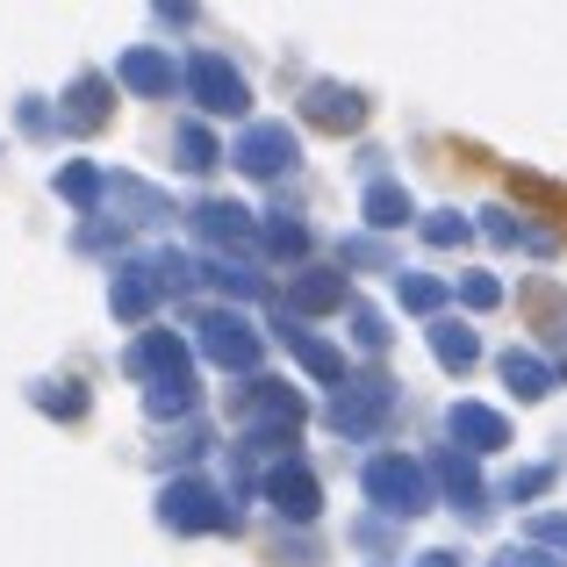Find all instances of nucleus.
<instances>
[{"label":"nucleus","mask_w":567,"mask_h":567,"mask_svg":"<svg viewBox=\"0 0 567 567\" xmlns=\"http://www.w3.org/2000/svg\"><path fill=\"white\" fill-rule=\"evenodd\" d=\"M266 251H274V259H302L309 230H302V223H288V216H274V223H266Z\"/></svg>","instance_id":"nucleus-27"},{"label":"nucleus","mask_w":567,"mask_h":567,"mask_svg":"<svg viewBox=\"0 0 567 567\" xmlns=\"http://www.w3.org/2000/svg\"><path fill=\"white\" fill-rule=\"evenodd\" d=\"M416 567H467V560H460V554H424Z\"/></svg>","instance_id":"nucleus-37"},{"label":"nucleus","mask_w":567,"mask_h":567,"mask_svg":"<svg viewBox=\"0 0 567 567\" xmlns=\"http://www.w3.org/2000/svg\"><path fill=\"white\" fill-rule=\"evenodd\" d=\"M237 173H251V181H280V173H295V158H302V144H295L288 123H251L245 137L230 144Z\"/></svg>","instance_id":"nucleus-7"},{"label":"nucleus","mask_w":567,"mask_h":567,"mask_svg":"<svg viewBox=\"0 0 567 567\" xmlns=\"http://www.w3.org/2000/svg\"><path fill=\"white\" fill-rule=\"evenodd\" d=\"M431 474L445 482V496H453V503H474V511H482V474H474L467 453H439V460H431Z\"/></svg>","instance_id":"nucleus-20"},{"label":"nucleus","mask_w":567,"mask_h":567,"mask_svg":"<svg viewBox=\"0 0 567 567\" xmlns=\"http://www.w3.org/2000/svg\"><path fill=\"white\" fill-rule=\"evenodd\" d=\"M532 539H539V546H567V517H532Z\"/></svg>","instance_id":"nucleus-35"},{"label":"nucleus","mask_w":567,"mask_h":567,"mask_svg":"<svg viewBox=\"0 0 567 567\" xmlns=\"http://www.w3.org/2000/svg\"><path fill=\"white\" fill-rule=\"evenodd\" d=\"M208 280H216L223 295H237V302H259L266 295V274H251V266H230V259H216V266H202Z\"/></svg>","instance_id":"nucleus-23"},{"label":"nucleus","mask_w":567,"mask_h":567,"mask_svg":"<svg viewBox=\"0 0 567 567\" xmlns=\"http://www.w3.org/2000/svg\"><path fill=\"white\" fill-rule=\"evenodd\" d=\"M367 496H374L388 517H416V511H431V482H424V467H416V460H402V453H381L374 467H367Z\"/></svg>","instance_id":"nucleus-4"},{"label":"nucleus","mask_w":567,"mask_h":567,"mask_svg":"<svg viewBox=\"0 0 567 567\" xmlns=\"http://www.w3.org/2000/svg\"><path fill=\"white\" fill-rule=\"evenodd\" d=\"M123 367L137 381H152V388H173V395H194V367H187V346L173 331H144L137 346L123 352Z\"/></svg>","instance_id":"nucleus-5"},{"label":"nucleus","mask_w":567,"mask_h":567,"mask_svg":"<svg viewBox=\"0 0 567 567\" xmlns=\"http://www.w3.org/2000/svg\"><path fill=\"white\" fill-rule=\"evenodd\" d=\"M388 416H395V381H381V374L346 381V388H338V402H331V424L346 431V439H374Z\"/></svg>","instance_id":"nucleus-3"},{"label":"nucleus","mask_w":567,"mask_h":567,"mask_svg":"<svg viewBox=\"0 0 567 567\" xmlns=\"http://www.w3.org/2000/svg\"><path fill=\"white\" fill-rule=\"evenodd\" d=\"M266 496H274V511L295 517V525H309V517L323 511V488H317L309 467H274V474H266Z\"/></svg>","instance_id":"nucleus-12"},{"label":"nucleus","mask_w":567,"mask_h":567,"mask_svg":"<svg viewBox=\"0 0 567 567\" xmlns=\"http://www.w3.org/2000/svg\"><path fill=\"white\" fill-rule=\"evenodd\" d=\"M445 431L467 445V460L511 445V424H503V410H488V402H453V410H445Z\"/></svg>","instance_id":"nucleus-10"},{"label":"nucleus","mask_w":567,"mask_h":567,"mask_svg":"<svg viewBox=\"0 0 567 567\" xmlns=\"http://www.w3.org/2000/svg\"><path fill=\"white\" fill-rule=\"evenodd\" d=\"M194 346H202L216 367H237V374L259 367V331H251L237 309H202V317H194Z\"/></svg>","instance_id":"nucleus-2"},{"label":"nucleus","mask_w":567,"mask_h":567,"mask_svg":"<svg viewBox=\"0 0 567 567\" xmlns=\"http://www.w3.org/2000/svg\"><path fill=\"white\" fill-rule=\"evenodd\" d=\"M381 567H388V560H381Z\"/></svg>","instance_id":"nucleus-38"},{"label":"nucleus","mask_w":567,"mask_h":567,"mask_svg":"<svg viewBox=\"0 0 567 567\" xmlns=\"http://www.w3.org/2000/svg\"><path fill=\"white\" fill-rule=\"evenodd\" d=\"M424 245H431V251L467 245V216H431V223H424Z\"/></svg>","instance_id":"nucleus-28"},{"label":"nucleus","mask_w":567,"mask_h":567,"mask_svg":"<svg viewBox=\"0 0 567 567\" xmlns=\"http://www.w3.org/2000/svg\"><path fill=\"white\" fill-rule=\"evenodd\" d=\"M280 338H288V352H295V360H302L317 381H346V352L323 346L317 331H302V323H280Z\"/></svg>","instance_id":"nucleus-16"},{"label":"nucleus","mask_w":567,"mask_h":567,"mask_svg":"<svg viewBox=\"0 0 567 567\" xmlns=\"http://www.w3.org/2000/svg\"><path fill=\"white\" fill-rule=\"evenodd\" d=\"M525 309L539 317L546 338H560V346H567V295L554 288V280H532V288H525Z\"/></svg>","instance_id":"nucleus-21"},{"label":"nucleus","mask_w":567,"mask_h":567,"mask_svg":"<svg viewBox=\"0 0 567 567\" xmlns=\"http://www.w3.org/2000/svg\"><path fill=\"white\" fill-rule=\"evenodd\" d=\"M173 144H181V166H187V173H208V166L223 158V152H216V137H208L202 123H181V137H173Z\"/></svg>","instance_id":"nucleus-26"},{"label":"nucleus","mask_w":567,"mask_h":567,"mask_svg":"<svg viewBox=\"0 0 567 567\" xmlns=\"http://www.w3.org/2000/svg\"><path fill=\"white\" fill-rule=\"evenodd\" d=\"M338 266H388V245H374V237H346V245H338Z\"/></svg>","instance_id":"nucleus-29"},{"label":"nucleus","mask_w":567,"mask_h":567,"mask_svg":"<svg viewBox=\"0 0 567 567\" xmlns=\"http://www.w3.org/2000/svg\"><path fill=\"white\" fill-rule=\"evenodd\" d=\"M488 567H560V560H546L539 546H511V554H496Z\"/></svg>","instance_id":"nucleus-34"},{"label":"nucleus","mask_w":567,"mask_h":567,"mask_svg":"<svg viewBox=\"0 0 567 567\" xmlns=\"http://www.w3.org/2000/svg\"><path fill=\"white\" fill-rule=\"evenodd\" d=\"M395 295H402V309H416V317H431V309L445 302V280H431V274H395Z\"/></svg>","instance_id":"nucleus-24"},{"label":"nucleus","mask_w":567,"mask_h":567,"mask_svg":"<svg viewBox=\"0 0 567 567\" xmlns=\"http://www.w3.org/2000/svg\"><path fill=\"white\" fill-rule=\"evenodd\" d=\"M194 237H208V245H251L259 223H251V208H237V202H194Z\"/></svg>","instance_id":"nucleus-13"},{"label":"nucleus","mask_w":567,"mask_h":567,"mask_svg":"<svg viewBox=\"0 0 567 567\" xmlns=\"http://www.w3.org/2000/svg\"><path fill=\"white\" fill-rule=\"evenodd\" d=\"M431 352H439V367H453V374H467V367L482 360V338H474L467 323H431Z\"/></svg>","instance_id":"nucleus-18"},{"label":"nucleus","mask_w":567,"mask_h":567,"mask_svg":"<svg viewBox=\"0 0 567 567\" xmlns=\"http://www.w3.org/2000/svg\"><path fill=\"white\" fill-rule=\"evenodd\" d=\"M503 381H511L525 402H539V395H554V388H560V367H546L539 352H517L511 346V352H503Z\"/></svg>","instance_id":"nucleus-17"},{"label":"nucleus","mask_w":567,"mask_h":567,"mask_svg":"<svg viewBox=\"0 0 567 567\" xmlns=\"http://www.w3.org/2000/svg\"><path fill=\"white\" fill-rule=\"evenodd\" d=\"M58 194H65L72 208H86V216H94V202L109 194V181H101V166H65V173H58Z\"/></svg>","instance_id":"nucleus-22"},{"label":"nucleus","mask_w":567,"mask_h":567,"mask_svg":"<svg viewBox=\"0 0 567 567\" xmlns=\"http://www.w3.org/2000/svg\"><path fill=\"white\" fill-rule=\"evenodd\" d=\"M22 130L29 137H51V109H43V101H22Z\"/></svg>","instance_id":"nucleus-36"},{"label":"nucleus","mask_w":567,"mask_h":567,"mask_svg":"<svg viewBox=\"0 0 567 567\" xmlns=\"http://www.w3.org/2000/svg\"><path fill=\"white\" fill-rule=\"evenodd\" d=\"M181 80H187V94L202 101L208 115H245V109H251V86L230 72V58H223V51H194Z\"/></svg>","instance_id":"nucleus-6"},{"label":"nucleus","mask_w":567,"mask_h":567,"mask_svg":"<svg viewBox=\"0 0 567 567\" xmlns=\"http://www.w3.org/2000/svg\"><path fill=\"white\" fill-rule=\"evenodd\" d=\"M37 410L80 424V416H86V388H80V381H43V388H37Z\"/></svg>","instance_id":"nucleus-25"},{"label":"nucleus","mask_w":567,"mask_h":567,"mask_svg":"<svg viewBox=\"0 0 567 567\" xmlns=\"http://www.w3.org/2000/svg\"><path fill=\"white\" fill-rule=\"evenodd\" d=\"M158 517L173 532H237V503L208 482H166L158 488Z\"/></svg>","instance_id":"nucleus-1"},{"label":"nucleus","mask_w":567,"mask_h":567,"mask_svg":"<svg viewBox=\"0 0 567 567\" xmlns=\"http://www.w3.org/2000/svg\"><path fill=\"white\" fill-rule=\"evenodd\" d=\"M288 309H295V317L346 309V274H295V280H288Z\"/></svg>","instance_id":"nucleus-15"},{"label":"nucleus","mask_w":567,"mask_h":567,"mask_svg":"<svg viewBox=\"0 0 567 567\" xmlns=\"http://www.w3.org/2000/svg\"><path fill=\"white\" fill-rule=\"evenodd\" d=\"M72 245H80V251H109V245H123V223H80Z\"/></svg>","instance_id":"nucleus-32"},{"label":"nucleus","mask_w":567,"mask_h":567,"mask_svg":"<svg viewBox=\"0 0 567 567\" xmlns=\"http://www.w3.org/2000/svg\"><path fill=\"white\" fill-rule=\"evenodd\" d=\"M115 80H123L130 94H173L181 72H173L166 51H123V58H115Z\"/></svg>","instance_id":"nucleus-14"},{"label":"nucleus","mask_w":567,"mask_h":567,"mask_svg":"<svg viewBox=\"0 0 567 567\" xmlns=\"http://www.w3.org/2000/svg\"><path fill=\"white\" fill-rule=\"evenodd\" d=\"M109 94H115V80H109V72H80V80L65 86V109H58V130H72V137L101 130V123H109Z\"/></svg>","instance_id":"nucleus-9"},{"label":"nucleus","mask_w":567,"mask_h":567,"mask_svg":"<svg viewBox=\"0 0 567 567\" xmlns=\"http://www.w3.org/2000/svg\"><path fill=\"white\" fill-rule=\"evenodd\" d=\"M460 302H467V309H496V302H503V288H496L488 274H467V280H460Z\"/></svg>","instance_id":"nucleus-31"},{"label":"nucleus","mask_w":567,"mask_h":567,"mask_svg":"<svg viewBox=\"0 0 567 567\" xmlns=\"http://www.w3.org/2000/svg\"><path fill=\"white\" fill-rule=\"evenodd\" d=\"M539 488H554V467H525V474H511V482H503V496L525 503V496H539Z\"/></svg>","instance_id":"nucleus-30"},{"label":"nucleus","mask_w":567,"mask_h":567,"mask_svg":"<svg viewBox=\"0 0 567 567\" xmlns=\"http://www.w3.org/2000/svg\"><path fill=\"white\" fill-rule=\"evenodd\" d=\"M360 208H367V223H374V230H402V223L416 216V202H410V194H402L395 181H374Z\"/></svg>","instance_id":"nucleus-19"},{"label":"nucleus","mask_w":567,"mask_h":567,"mask_svg":"<svg viewBox=\"0 0 567 567\" xmlns=\"http://www.w3.org/2000/svg\"><path fill=\"white\" fill-rule=\"evenodd\" d=\"M302 123H309V130H331V137H346V130L367 123V101L352 94V86H338V80H317V86L302 94Z\"/></svg>","instance_id":"nucleus-8"},{"label":"nucleus","mask_w":567,"mask_h":567,"mask_svg":"<svg viewBox=\"0 0 567 567\" xmlns=\"http://www.w3.org/2000/svg\"><path fill=\"white\" fill-rule=\"evenodd\" d=\"M158 295H166V288H158V266H152V259H130V266H115V288H109V302H115V317H123V323H144V317L158 309Z\"/></svg>","instance_id":"nucleus-11"},{"label":"nucleus","mask_w":567,"mask_h":567,"mask_svg":"<svg viewBox=\"0 0 567 567\" xmlns=\"http://www.w3.org/2000/svg\"><path fill=\"white\" fill-rule=\"evenodd\" d=\"M352 338H360L367 352H381V346H388V323L374 317V309H352Z\"/></svg>","instance_id":"nucleus-33"}]
</instances>
